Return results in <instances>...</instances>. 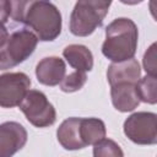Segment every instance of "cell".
<instances>
[{"label":"cell","mask_w":157,"mask_h":157,"mask_svg":"<svg viewBox=\"0 0 157 157\" xmlns=\"http://www.w3.org/2000/svg\"><path fill=\"white\" fill-rule=\"evenodd\" d=\"M29 87L31 78L25 72H6L0 75V107L13 108L20 105Z\"/></svg>","instance_id":"obj_7"},{"label":"cell","mask_w":157,"mask_h":157,"mask_svg":"<svg viewBox=\"0 0 157 157\" xmlns=\"http://www.w3.org/2000/svg\"><path fill=\"white\" fill-rule=\"evenodd\" d=\"M141 69L140 64L136 59H129L121 63H113L108 66L107 70V80L110 86L129 82V83H137L141 78Z\"/></svg>","instance_id":"obj_10"},{"label":"cell","mask_w":157,"mask_h":157,"mask_svg":"<svg viewBox=\"0 0 157 157\" xmlns=\"http://www.w3.org/2000/svg\"><path fill=\"white\" fill-rule=\"evenodd\" d=\"M38 44V38L28 28H20L9 34L7 40L0 47V70L17 66L28 59Z\"/></svg>","instance_id":"obj_4"},{"label":"cell","mask_w":157,"mask_h":157,"mask_svg":"<svg viewBox=\"0 0 157 157\" xmlns=\"http://www.w3.org/2000/svg\"><path fill=\"white\" fill-rule=\"evenodd\" d=\"M87 81V75L86 72H81V71H72L69 75H65V77L63 78V81L59 83L60 90L63 92H76L78 90H81L83 87V85Z\"/></svg>","instance_id":"obj_17"},{"label":"cell","mask_w":157,"mask_h":157,"mask_svg":"<svg viewBox=\"0 0 157 157\" xmlns=\"http://www.w3.org/2000/svg\"><path fill=\"white\" fill-rule=\"evenodd\" d=\"M110 97L114 108L119 112H131L140 104L136 93V83L121 82L110 86Z\"/></svg>","instance_id":"obj_11"},{"label":"cell","mask_w":157,"mask_h":157,"mask_svg":"<svg viewBox=\"0 0 157 157\" xmlns=\"http://www.w3.org/2000/svg\"><path fill=\"white\" fill-rule=\"evenodd\" d=\"M104 123L98 118H80V137L86 146L96 145L105 137Z\"/></svg>","instance_id":"obj_14"},{"label":"cell","mask_w":157,"mask_h":157,"mask_svg":"<svg viewBox=\"0 0 157 157\" xmlns=\"http://www.w3.org/2000/svg\"><path fill=\"white\" fill-rule=\"evenodd\" d=\"M125 136L137 145L157 142V115L151 112H136L124 121Z\"/></svg>","instance_id":"obj_6"},{"label":"cell","mask_w":157,"mask_h":157,"mask_svg":"<svg viewBox=\"0 0 157 157\" xmlns=\"http://www.w3.org/2000/svg\"><path fill=\"white\" fill-rule=\"evenodd\" d=\"M142 63H144V69L147 72V75L156 76V70H157V65H156V43H152L151 47L145 52Z\"/></svg>","instance_id":"obj_18"},{"label":"cell","mask_w":157,"mask_h":157,"mask_svg":"<svg viewBox=\"0 0 157 157\" xmlns=\"http://www.w3.org/2000/svg\"><path fill=\"white\" fill-rule=\"evenodd\" d=\"M110 1L81 0L74 6L70 15V32L77 37H87L103 25L107 16Z\"/></svg>","instance_id":"obj_3"},{"label":"cell","mask_w":157,"mask_h":157,"mask_svg":"<svg viewBox=\"0 0 157 157\" xmlns=\"http://www.w3.org/2000/svg\"><path fill=\"white\" fill-rule=\"evenodd\" d=\"M66 65L59 56L43 58L36 66V76L39 83L45 86H56L65 77Z\"/></svg>","instance_id":"obj_9"},{"label":"cell","mask_w":157,"mask_h":157,"mask_svg":"<svg viewBox=\"0 0 157 157\" xmlns=\"http://www.w3.org/2000/svg\"><path fill=\"white\" fill-rule=\"evenodd\" d=\"M10 17L29 28V31L36 34L38 40L52 42L61 33V13L53 2L45 0H20L10 1Z\"/></svg>","instance_id":"obj_1"},{"label":"cell","mask_w":157,"mask_h":157,"mask_svg":"<svg viewBox=\"0 0 157 157\" xmlns=\"http://www.w3.org/2000/svg\"><path fill=\"white\" fill-rule=\"evenodd\" d=\"M11 15V5L7 0H0V23H6Z\"/></svg>","instance_id":"obj_19"},{"label":"cell","mask_w":157,"mask_h":157,"mask_svg":"<svg viewBox=\"0 0 157 157\" xmlns=\"http://www.w3.org/2000/svg\"><path fill=\"white\" fill-rule=\"evenodd\" d=\"M27 142V131L17 121L0 124V157H12Z\"/></svg>","instance_id":"obj_8"},{"label":"cell","mask_w":157,"mask_h":157,"mask_svg":"<svg viewBox=\"0 0 157 157\" xmlns=\"http://www.w3.org/2000/svg\"><path fill=\"white\" fill-rule=\"evenodd\" d=\"M63 56L76 71L87 72L93 67V55L86 45L70 44L63 50Z\"/></svg>","instance_id":"obj_13"},{"label":"cell","mask_w":157,"mask_h":157,"mask_svg":"<svg viewBox=\"0 0 157 157\" xmlns=\"http://www.w3.org/2000/svg\"><path fill=\"white\" fill-rule=\"evenodd\" d=\"M7 38H9L7 28L2 23H0V47H2L5 44V42L7 40Z\"/></svg>","instance_id":"obj_20"},{"label":"cell","mask_w":157,"mask_h":157,"mask_svg":"<svg viewBox=\"0 0 157 157\" xmlns=\"http://www.w3.org/2000/svg\"><path fill=\"white\" fill-rule=\"evenodd\" d=\"M93 157H124V153L115 141L103 139L93 145Z\"/></svg>","instance_id":"obj_16"},{"label":"cell","mask_w":157,"mask_h":157,"mask_svg":"<svg viewBox=\"0 0 157 157\" xmlns=\"http://www.w3.org/2000/svg\"><path fill=\"white\" fill-rule=\"evenodd\" d=\"M139 29L135 22L119 17L105 27V39L102 44L103 55L113 63L132 59L137 49Z\"/></svg>","instance_id":"obj_2"},{"label":"cell","mask_w":157,"mask_h":157,"mask_svg":"<svg viewBox=\"0 0 157 157\" xmlns=\"http://www.w3.org/2000/svg\"><path fill=\"white\" fill-rule=\"evenodd\" d=\"M136 93L141 102L155 104L157 102V78L156 76L146 75L136 83Z\"/></svg>","instance_id":"obj_15"},{"label":"cell","mask_w":157,"mask_h":157,"mask_svg":"<svg viewBox=\"0 0 157 157\" xmlns=\"http://www.w3.org/2000/svg\"><path fill=\"white\" fill-rule=\"evenodd\" d=\"M26 119L36 128H47L55 123L56 112L42 91L29 90L18 105Z\"/></svg>","instance_id":"obj_5"},{"label":"cell","mask_w":157,"mask_h":157,"mask_svg":"<svg viewBox=\"0 0 157 157\" xmlns=\"http://www.w3.org/2000/svg\"><path fill=\"white\" fill-rule=\"evenodd\" d=\"M56 139L65 150L75 151L83 148L85 145L80 137V118L65 119L56 130Z\"/></svg>","instance_id":"obj_12"}]
</instances>
